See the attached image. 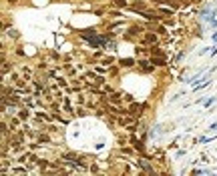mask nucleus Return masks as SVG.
<instances>
[{
  "instance_id": "obj_4",
  "label": "nucleus",
  "mask_w": 217,
  "mask_h": 176,
  "mask_svg": "<svg viewBox=\"0 0 217 176\" xmlns=\"http://www.w3.org/2000/svg\"><path fill=\"white\" fill-rule=\"evenodd\" d=\"M38 140H40V142H50V138H48L46 134H40V136H38Z\"/></svg>"
},
{
  "instance_id": "obj_3",
  "label": "nucleus",
  "mask_w": 217,
  "mask_h": 176,
  "mask_svg": "<svg viewBox=\"0 0 217 176\" xmlns=\"http://www.w3.org/2000/svg\"><path fill=\"white\" fill-rule=\"evenodd\" d=\"M145 40L147 42H157V36L155 34H145Z\"/></svg>"
},
{
  "instance_id": "obj_6",
  "label": "nucleus",
  "mask_w": 217,
  "mask_h": 176,
  "mask_svg": "<svg viewBox=\"0 0 217 176\" xmlns=\"http://www.w3.org/2000/svg\"><path fill=\"white\" fill-rule=\"evenodd\" d=\"M117 6H127V0H115Z\"/></svg>"
},
{
  "instance_id": "obj_1",
  "label": "nucleus",
  "mask_w": 217,
  "mask_h": 176,
  "mask_svg": "<svg viewBox=\"0 0 217 176\" xmlns=\"http://www.w3.org/2000/svg\"><path fill=\"white\" fill-rule=\"evenodd\" d=\"M131 142H133V146H135V150H139V152H143V142H139V140L135 138V136L131 138Z\"/></svg>"
},
{
  "instance_id": "obj_2",
  "label": "nucleus",
  "mask_w": 217,
  "mask_h": 176,
  "mask_svg": "<svg viewBox=\"0 0 217 176\" xmlns=\"http://www.w3.org/2000/svg\"><path fill=\"white\" fill-rule=\"evenodd\" d=\"M145 108V106H141V104H133V112H131V114H133V116H139V114H141V110Z\"/></svg>"
},
{
  "instance_id": "obj_5",
  "label": "nucleus",
  "mask_w": 217,
  "mask_h": 176,
  "mask_svg": "<svg viewBox=\"0 0 217 176\" xmlns=\"http://www.w3.org/2000/svg\"><path fill=\"white\" fill-rule=\"evenodd\" d=\"M121 66H133V60H121Z\"/></svg>"
}]
</instances>
